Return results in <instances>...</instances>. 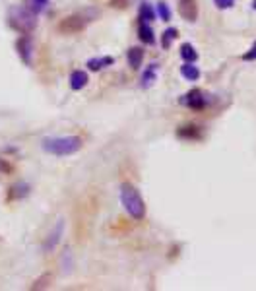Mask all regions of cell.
<instances>
[{"label": "cell", "mask_w": 256, "mask_h": 291, "mask_svg": "<svg viewBox=\"0 0 256 291\" xmlns=\"http://www.w3.org/2000/svg\"><path fill=\"white\" fill-rule=\"evenodd\" d=\"M121 200H123V206L128 214L134 219H142L146 216V204L142 200L140 192L130 184V182H125L121 186Z\"/></svg>", "instance_id": "obj_1"}, {"label": "cell", "mask_w": 256, "mask_h": 291, "mask_svg": "<svg viewBox=\"0 0 256 291\" xmlns=\"http://www.w3.org/2000/svg\"><path fill=\"white\" fill-rule=\"evenodd\" d=\"M82 147V140L78 136H64V138H47L43 142V149L55 155H70Z\"/></svg>", "instance_id": "obj_2"}, {"label": "cell", "mask_w": 256, "mask_h": 291, "mask_svg": "<svg viewBox=\"0 0 256 291\" xmlns=\"http://www.w3.org/2000/svg\"><path fill=\"white\" fill-rule=\"evenodd\" d=\"M10 23L12 27H16L21 33H27L31 31L37 25L35 16L31 14V10H25V8H12L10 10Z\"/></svg>", "instance_id": "obj_3"}, {"label": "cell", "mask_w": 256, "mask_h": 291, "mask_svg": "<svg viewBox=\"0 0 256 291\" xmlns=\"http://www.w3.org/2000/svg\"><path fill=\"white\" fill-rule=\"evenodd\" d=\"M181 103L188 109L194 111H202L206 105H208V97L202 90H190L188 93H184L181 97Z\"/></svg>", "instance_id": "obj_4"}, {"label": "cell", "mask_w": 256, "mask_h": 291, "mask_svg": "<svg viewBox=\"0 0 256 291\" xmlns=\"http://www.w3.org/2000/svg\"><path fill=\"white\" fill-rule=\"evenodd\" d=\"M86 18H80V16H70V18L62 19L60 21V25H58V29L62 31V33H78V31H82L84 27H86Z\"/></svg>", "instance_id": "obj_5"}, {"label": "cell", "mask_w": 256, "mask_h": 291, "mask_svg": "<svg viewBox=\"0 0 256 291\" xmlns=\"http://www.w3.org/2000/svg\"><path fill=\"white\" fill-rule=\"evenodd\" d=\"M179 14L186 21H196V18H198V4H196V0H179Z\"/></svg>", "instance_id": "obj_6"}, {"label": "cell", "mask_w": 256, "mask_h": 291, "mask_svg": "<svg viewBox=\"0 0 256 291\" xmlns=\"http://www.w3.org/2000/svg\"><path fill=\"white\" fill-rule=\"evenodd\" d=\"M177 136L183 140H200L202 138V128L198 125H186L177 130Z\"/></svg>", "instance_id": "obj_7"}, {"label": "cell", "mask_w": 256, "mask_h": 291, "mask_svg": "<svg viewBox=\"0 0 256 291\" xmlns=\"http://www.w3.org/2000/svg\"><path fill=\"white\" fill-rule=\"evenodd\" d=\"M88 86V74L84 70H74L72 76H70V88L72 90H84Z\"/></svg>", "instance_id": "obj_8"}, {"label": "cell", "mask_w": 256, "mask_h": 291, "mask_svg": "<svg viewBox=\"0 0 256 291\" xmlns=\"http://www.w3.org/2000/svg\"><path fill=\"white\" fill-rule=\"evenodd\" d=\"M181 76L188 82H196L200 78V70H198V66H194V62H184L181 66Z\"/></svg>", "instance_id": "obj_9"}, {"label": "cell", "mask_w": 256, "mask_h": 291, "mask_svg": "<svg viewBox=\"0 0 256 291\" xmlns=\"http://www.w3.org/2000/svg\"><path fill=\"white\" fill-rule=\"evenodd\" d=\"M16 47H18L21 60H23V62H29V60H31V41H29V37L23 35L18 41V45H16Z\"/></svg>", "instance_id": "obj_10"}, {"label": "cell", "mask_w": 256, "mask_h": 291, "mask_svg": "<svg viewBox=\"0 0 256 291\" xmlns=\"http://www.w3.org/2000/svg\"><path fill=\"white\" fill-rule=\"evenodd\" d=\"M138 35H140V39H142L146 45H153V43H155L153 29L149 27V23H147V21H140V25H138Z\"/></svg>", "instance_id": "obj_11"}, {"label": "cell", "mask_w": 256, "mask_h": 291, "mask_svg": "<svg viewBox=\"0 0 256 291\" xmlns=\"http://www.w3.org/2000/svg\"><path fill=\"white\" fill-rule=\"evenodd\" d=\"M142 60H144V51H142L140 47H132V49L128 51V64H130L134 70H138V68L142 66Z\"/></svg>", "instance_id": "obj_12"}, {"label": "cell", "mask_w": 256, "mask_h": 291, "mask_svg": "<svg viewBox=\"0 0 256 291\" xmlns=\"http://www.w3.org/2000/svg\"><path fill=\"white\" fill-rule=\"evenodd\" d=\"M115 62V58L113 56H101V58H92V60H88V68L93 70V72H97V70H101V68H105V66H111Z\"/></svg>", "instance_id": "obj_13"}, {"label": "cell", "mask_w": 256, "mask_h": 291, "mask_svg": "<svg viewBox=\"0 0 256 291\" xmlns=\"http://www.w3.org/2000/svg\"><path fill=\"white\" fill-rule=\"evenodd\" d=\"M181 56H183L184 62H196L198 60V53H196V49L190 43H183L181 45Z\"/></svg>", "instance_id": "obj_14"}, {"label": "cell", "mask_w": 256, "mask_h": 291, "mask_svg": "<svg viewBox=\"0 0 256 291\" xmlns=\"http://www.w3.org/2000/svg\"><path fill=\"white\" fill-rule=\"evenodd\" d=\"M155 74H157V64H149L146 68V72L142 74V88H149L155 82Z\"/></svg>", "instance_id": "obj_15"}, {"label": "cell", "mask_w": 256, "mask_h": 291, "mask_svg": "<svg viewBox=\"0 0 256 291\" xmlns=\"http://www.w3.org/2000/svg\"><path fill=\"white\" fill-rule=\"evenodd\" d=\"M177 37H179L177 27H167V29L163 31V35H161V47H163V49H169L171 43H173Z\"/></svg>", "instance_id": "obj_16"}, {"label": "cell", "mask_w": 256, "mask_h": 291, "mask_svg": "<svg viewBox=\"0 0 256 291\" xmlns=\"http://www.w3.org/2000/svg\"><path fill=\"white\" fill-rule=\"evenodd\" d=\"M140 21H153L155 19V12H153V8H151V4H147V2H144V4H140Z\"/></svg>", "instance_id": "obj_17"}, {"label": "cell", "mask_w": 256, "mask_h": 291, "mask_svg": "<svg viewBox=\"0 0 256 291\" xmlns=\"http://www.w3.org/2000/svg\"><path fill=\"white\" fill-rule=\"evenodd\" d=\"M157 14H159V18L163 19V21H169V19H171V10H169V6H167L165 2H159V4H157Z\"/></svg>", "instance_id": "obj_18"}, {"label": "cell", "mask_w": 256, "mask_h": 291, "mask_svg": "<svg viewBox=\"0 0 256 291\" xmlns=\"http://www.w3.org/2000/svg\"><path fill=\"white\" fill-rule=\"evenodd\" d=\"M47 4H49V0H29V10L31 12H41V10L47 8Z\"/></svg>", "instance_id": "obj_19"}, {"label": "cell", "mask_w": 256, "mask_h": 291, "mask_svg": "<svg viewBox=\"0 0 256 291\" xmlns=\"http://www.w3.org/2000/svg\"><path fill=\"white\" fill-rule=\"evenodd\" d=\"M214 4H216L220 10H227V8H233L235 0H214Z\"/></svg>", "instance_id": "obj_20"}, {"label": "cell", "mask_w": 256, "mask_h": 291, "mask_svg": "<svg viewBox=\"0 0 256 291\" xmlns=\"http://www.w3.org/2000/svg\"><path fill=\"white\" fill-rule=\"evenodd\" d=\"M243 60H247V62H249V60H256V41H255V45L243 55Z\"/></svg>", "instance_id": "obj_21"}, {"label": "cell", "mask_w": 256, "mask_h": 291, "mask_svg": "<svg viewBox=\"0 0 256 291\" xmlns=\"http://www.w3.org/2000/svg\"><path fill=\"white\" fill-rule=\"evenodd\" d=\"M0 173H12V165L6 163L4 159H0Z\"/></svg>", "instance_id": "obj_22"}, {"label": "cell", "mask_w": 256, "mask_h": 291, "mask_svg": "<svg viewBox=\"0 0 256 291\" xmlns=\"http://www.w3.org/2000/svg\"><path fill=\"white\" fill-rule=\"evenodd\" d=\"M253 8H255V10H256V0H255V2H253Z\"/></svg>", "instance_id": "obj_23"}]
</instances>
